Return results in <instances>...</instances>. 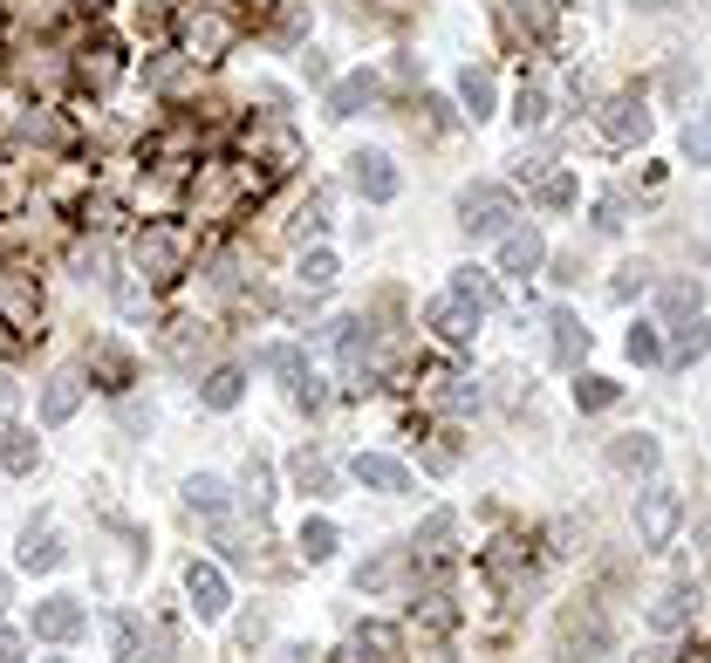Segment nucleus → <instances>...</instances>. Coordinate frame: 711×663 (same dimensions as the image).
<instances>
[{
    "label": "nucleus",
    "mask_w": 711,
    "mask_h": 663,
    "mask_svg": "<svg viewBox=\"0 0 711 663\" xmlns=\"http://www.w3.org/2000/svg\"><path fill=\"white\" fill-rule=\"evenodd\" d=\"M657 458H663V445H657V438H643V432L609 445V465H616V473H657Z\"/></svg>",
    "instance_id": "10"
},
{
    "label": "nucleus",
    "mask_w": 711,
    "mask_h": 663,
    "mask_svg": "<svg viewBox=\"0 0 711 663\" xmlns=\"http://www.w3.org/2000/svg\"><path fill=\"white\" fill-rule=\"evenodd\" d=\"M247 493H254V506H260V499H267V465H260V458H254V465H247Z\"/></svg>",
    "instance_id": "35"
},
{
    "label": "nucleus",
    "mask_w": 711,
    "mask_h": 663,
    "mask_svg": "<svg viewBox=\"0 0 711 663\" xmlns=\"http://www.w3.org/2000/svg\"><path fill=\"white\" fill-rule=\"evenodd\" d=\"M616 397H622V390H616L609 376H581V383H575V404H581V411H609Z\"/></svg>",
    "instance_id": "20"
},
{
    "label": "nucleus",
    "mask_w": 711,
    "mask_h": 663,
    "mask_svg": "<svg viewBox=\"0 0 711 663\" xmlns=\"http://www.w3.org/2000/svg\"><path fill=\"white\" fill-rule=\"evenodd\" d=\"M34 636H49V643H75V636H83V602H69V595L42 602V609H34Z\"/></svg>",
    "instance_id": "6"
},
{
    "label": "nucleus",
    "mask_w": 711,
    "mask_h": 663,
    "mask_svg": "<svg viewBox=\"0 0 711 663\" xmlns=\"http://www.w3.org/2000/svg\"><path fill=\"white\" fill-rule=\"evenodd\" d=\"M0 663H28V643L14 630H0Z\"/></svg>",
    "instance_id": "33"
},
{
    "label": "nucleus",
    "mask_w": 711,
    "mask_h": 663,
    "mask_svg": "<svg viewBox=\"0 0 711 663\" xmlns=\"http://www.w3.org/2000/svg\"><path fill=\"white\" fill-rule=\"evenodd\" d=\"M8 411H14V383H8V376H0V417H8Z\"/></svg>",
    "instance_id": "36"
},
{
    "label": "nucleus",
    "mask_w": 711,
    "mask_h": 663,
    "mask_svg": "<svg viewBox=\"0 0 711 663\" xmlns=\"http://www.w3.org/2000/svg\"><path fill=\"white\" fill-rule=\"evenodd\" d=\"M602 124H609V137H616V144H637V137L650 131V116H643V103H637V96H616Z\"/></svg>",
    "instance_id": "11"
},
{
    "label": "nucleus",
    "mask_w": 711,
    "mask_h": 663,
    "mask_svg": "<svg viewBox=\"0 0 711 663\" xmlns=\"http://www.w3.org/2000/svg\"><path fill=\"white\" fill-rule=\"evenodd\" d=\"M684 158L711 165V116H691V124H684Z\"/></svg>",
    "instance_id": "24"
},
{
    "label": "nucleus",
    "mask_w": 711,
    "mask_h": 663,
    "mask_svg": "<svg viewBox=\"0 0 711 663\" xmlns=\"http://www.w3.org/2000/svg\"><path fill=\"white\" fill-rule=\"evenodd\" d=\"M458 96L472 103V116H493V75L486 69H465L458 75Z\"/></svg>",
    "instance_id": "17"
},
{
    "label": "nucleus",
    "mask_w": 711,
    "mask_h": 663,
    "mask_svg": "<svg viewBox=\"0 0 711 663\" xmlns=\"http://www.w3.org/2000/svg\"><path fill=\"white\" fill-rule=\"evenodd\" d=\"M547 329H555V363H561V370H575V363L588 356V329H581V322L568 315V308H561V315L547 322Z\"/></svg>",
    "instance_id": "12"
},
{
    "label": "nucleus",
    "mask_w": 711,
    "mask_h": 663,
    "mask_svg": "<svg viewBox=\"0 0 711 663\" xmlns=\"http://www.w3.org/2000/svg\"><path fill=\"white\" fill-rule=\"evenodd\" d=\"M356 581H363V589H390V581H398V555H383V561H370L363 574H356Z\"/></svg>",
    "instance_id": "29"
},
{
    "label": "nucleus",
    "mask_w": 711,
    "mask_h": 663,
    "mask_svg": "<svg viewBox=\"0 0 711 663\" xmlns=\"http://www.w3.org/2000/svg\"><path fill=\"white\" fill-rule=\"evenodd\" d=\"M0 465H8V473H28V465H34V438L14 432V424L0 432Z\"/></svg>",
    "instance_id": "18"
},
{
    "label": "nucleus",
    "mask_w": 711,
    "mask_h": 663,
    "mask_svg": "<svg viewBox=\"0 0 711 663\" xmlns=\"http://www.w3.org/2000/svg\"><path fill=\"white\" fill-rule=\"evenodd\" d=\"M684 615H691V595H684V589H663V595H657V609H650V622H657L663 636H670V630H684Z\"/></svg>",
    "instance_id": "16"
},
{
    "label": "nucleus",
    "mask_w": 711,
    "mask_h": 663,
    "mask_svg": "<svg viewBox=\"0 0 711 663\" xmlns=\"http://www.w3.org/2000/svg\"><path fill=\"white\" fill-rule=\"evenodd\" d=\"M678 493H643V514H637V533H643V548H663L670 533H678Z\"/></svg>",
    "instance_id": "4"
},
{
    "label": "nucleus",
    "mask_w": 711,
    "mask_h": 663,
    "mask_svg": "<svg viewBox=\"0 0 711 663\" xmlns=\"http://www.w3.org/2000/svg\"><path fill=\"white\" fill-rule=\"evenodd\" d=\"M62 561V548H55V520L42 514V520H34L28 533H21V568H34V574H42V568H55Z\"/></svg>",
    "instance_id": "9"
},
{
    "label": "nucleus",
    "mask_w": 711,
    "mask_h": 663,
    "mask_svg": "<svg viewBox=\"0 0 711 663\" xmlns=\"http://www.w3.org/2000/svg\"><path fill=\"white\" fill-rule=\"evenodd\" d=\"M329 281H336V253L315 247V253L301 260V288H329Z\"/></svg>",
    "instance_id": "26"
},
{
    "label": "nucleus",
    "mask_w": 711,
    "mask_h": 663,
    "mask_svg": "<svg viewBox=\"0 0 711 663\" xmlns=\"http://www.w3.org/2000/svg\"><path fill=\"white\" fill-rule=\"evenodd\" d=\"M363 96H370V75H356V83H342V90H336V110H329V116H349Z\"/></svg>",
    "instance_id": "30"
},
{
    "label": "nucleus",
    "mask_w": 711,
    "mask_h": 663,
    "mask_svg": "<svg viewBox=\"0 0 711 663\" xmlns=\"http://www.w3.org/2000/svg\"><path fill=\"white\" fill-rule=\"evenodd\" d=\"M295 486H301V493H322V486H329V458H322V452H301V458H295Z\"/></svg>",
    "instance_id": "22"
},
{
    "label": "nucleus",
    "mask_w": 711,
    "mask_h": 663,
    "mask_svg": "<svg viewBox=\"0 0 711 663\" xmlns=\"http://www.w3.org/2000/svg\"><path fill=\"white\" fill-rule=\"evenodd\" d=\"M75 404H83V390H75V376H55V383L42 390V417H49V424H69V417H75Z\"/></svg>",
    "instance_id": "15"
},
{
    "label": "nucleus",
    "mask_w": 711,
    "mask_h": 663,
    "mask_svg": "<svg viewBox=\"0 0 711 663\" xmlns=\"http://www.w3.org/2000/svg\"><path fill=\"white\" fill-rule=\"evenodd\" d=\"M472 315H480V308H465V301L452 294V301H439V308H431V329H439L445 342H465V335H472Z\"/></svg>",
    "instance_id": "14"
},
{
    "label": "nucleus",
    "mask_w": 711,
    "mask_h": 663,
    "mask_svg": "<svg viewBox=\"0 0 711 663\" xmlns=\"http://www.w3.org/2000/svg\"><path fill=\"white\" fill-rule=\"evenodd\" d=\"M301 555H308V561H329V555H336V527H329V520H308V527H301Z\"/></svg>",
    "instance_id": "23"
},
{
    "label": "nucleus",
    "mask_w": 711,
    "mask_h": 663,
    "mask_svg": "<svg viewBox=\"0 0 711 663\" xmlns=\"http://www.w3.org/2000/svg\"><path fill=\"white\" fill-rule=\"evenodd\" d=\"M609 643H616V630H609V615L596 602L561 609V622H555V656L561 663H596V656H609Z\"/></svg>",
    "instance_id": "1"
},
{
    "label": "nucleus",
    "mask_w": 711,
    "mask_h": 663,
    "mask_svg": "<svg viewBox=\"0 0 711 663\" xmlns=\"http://www.w3.org/2000/svg\"><path fill=\"white\" fill-rule=\"evenodd\" d=\"M540 116H547V96H540V90H521V110H513V124H521V131H534Z\"/></svg>",
    "instance_id": "28"
},
{
    "label": "nucleus",
    "mask_w": 711,
    "mask_h": 663,
    "mask_svg": "<svg viewBox=\"0 0 711 663\" xmlns=\"http://www.w3.org/2000/svg\"><path fill=\"white\" fill-rule=\"evenodd\" d=\"M506 219H513L506 185H472L465 199H458V226L472 232V240H486V232H506Z\"/></svg>",
    "instance_id": "2"
},
{
    "label": "nucleus",
    "mask_w": 711,
    "mask_h": 663,
    "mask_svg": "<svg viewBox=\"0 0 711 663\" xmlns=\"http://www.w3.org/2000/svg\"><path fill=\"white\" fill-rule=\"evenodd\" d=\"M445 533H452V514H431V520H424V533H418V540H424V548H439V540H445Z\"/></svg>",
    "instance_id": "32"
},
{
    "label": "nucleus",
    "mask_w": 711,
    "mask_h": 663,
    "mask_svg": "<svg viewBox=\"0 0 711 663\" xmlns=\"http://www.w3.org/2000/svg\"><path fill=\"white\" fill-rule=\"evenodd\" d=\"M711 349V322H691V329H678V342H670V363H698Z\"/></svg>",
    "instance_id": "19"
},
{
    "label": "nucleus",
    "mask_w": 711,
    "mask_h": 663,
    "mask_svg": "<svg viewBox=\"0 0 711 663\" xmlns=\"http://www.w3.org/2000/svg\"><path fill=\"white\" fill-rule=\"evenodd\" d=\"M698 301H704V288H698V281H670V288H663V308H670V315H691Z\"/></svg>",
    "instance_id": "27"
},
{
    "label": "nucleus",
    "mask_w": 711,
    "mask_h": 663,
    "mask_svg": "<svg viewBox=\"0 0 711 663\" xmlns=\"http://www.w3.org/2000/svg\"><path fill=\"white\" fill-rule=\"evenodd\" d=\"M206 404H213V411H233V404H240V370H219V376L206 383Z\"/></svg>",
    "instance_id": "25"
},
{
    "label": "nucleus",
    "mask_w": 711,
    "mask_h": 663,
    "mask_svg": "<svg viewBox=\"0 0 711 663\" xmlns=\"http://www.w3.org/2000/svg\"><path fill=\"white\" fill-rule=\"evenodd\" d=\"M185 499H192V514H219V506H226V486H219L213 473H199V479L185 486Z\"/></svg>",
    "instance_id": "21"
},
{
    "label": "nucleus",
    "mask_w": 711,
    "mask_h": 663,
    "mask_svg": "<svg viewBox=\"0 0 711 663\" xmlns=\"http://www.w3.org/2000/svg\"><path fill=\"white\" fill-rule=\"evenodd\" d=\"M540 199H547V206H568V199H575V185H568V178H547V185H540Z\"/></svg>",
    "instance_id": "34"
},
{
    "label": "nucleus",
    "mask_w": 711,
    "mask_h": 663,
    "mask_svg": "<svg viewBox=\"0 0 711 663\" xmlns=\"http://www.w3.org/2000/svg\"><path fill=\"white\" fill-rule=\"evenodd\" d=\"M363 486H377V493H411V473L398 458H383V452H356V465H349Z\"/></svg>",
    "instance_id": "7"
},
{
    "label": "nucleus",
    "mask_w": 711,
    "mask_h": 663,
    "mask_svg": "<svg viewBox=\"0 0 711 663\" xmlns=\"http://www.w3.org/2000/svg\"><path fill=\"white\" fill-rule=\"evenodd\" d=\"M452 294L465 301V308H499V288H493V274H480V267H458V281H452Z\"/></svg>",
    "instance_id": "13"
},
{
    "label": "nucleus",
    "mask_w": 711,
    "mask_h": 663,
    "mask_svg": "<svg viewBox=\"0 0 711 663\" xmlns=\"http://www.w3.org/2000/svg\"><path fill=\"white\" fill-rule=\"evenodd\" d=\"M547 260V240L534 226H513V232H499V267L506 274H534V267Z\"/></svg>",
    "instance_id": "5"
},
{
    "label": "nucleus",
    "mask_w": 711,
    "mask_h": 663,
    "mask_svg": "<svg viewBox=\"0 0 711 663\" xmlns=\"http://www.w3.org/2000/svg\"><path fill=\"white\" fill-rule=\"evenodd\" d=\"M349 178H356V191H363L370 206H390V199H398V165H390L383 151H356V158H349Z\"/></svg>",
    "instance_id": "3"
},
{
    "label": "nucleus",
    "mask_w": 711,
    "mask_h": 663,
    "mask_svg": "<svg viewBox=\"0 0 711 663\" xmlns=\"http://www.w3.org/2000/svg\"><path fill=\"white\" fill-rule=\"evenodd\" d=\"M185 595H192V609H199V615H226V574L192 561V574H185Z\"/></svg>",
    "instance_id": "8"
},
{
    "label": "nucleus",
    "mask_w": 711,
    "mask_h": 663,
    "mask_svg": "<svg viewBox=\"0 0 711 663\" xmlns=\"http://www.w3.org/2000/svg\"><path fill=\"white\" fill-rule=\"evenodd\" d=\"M629 356H637V363H657V356H663V342H657L650 329H629Z\"/></svg>",
    "instance_id": "31"
},
{
    "label": "nucleus",
    "mask_w": 711,
    "mask_h": 663,
    "mask_svg": "<svg viewBox=\"0 0 711 663\" xmlns=\"http://www.w3.org/2000/svg\"><path fill=\"white\" fill-rule=\"evenodd\" d=\"M0 602H8V574H0Z\"/></svg>",
    "instance_id": "37"
}]
</instances>
